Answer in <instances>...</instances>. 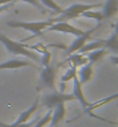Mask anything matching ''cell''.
<instances>
[{"label":"cell","instance_id":"cell-3","mask_svg":"<svg viewBox=\"0 0 118 127\" xmlns=\"http://www.w3.org/2000/svg\"><path fill=\"white\" fill-rule=\"evenodd\" d=\"M53 23V20H45V21H31V22H24V21H8L6 22L7 27L10 28H19V29H24V30L30 31L34 36L38 37L43 35V31H45L51 24Z\"/></svg>","mask_w":118,"mask_h":127},{"label":"cell","instance_id":"cell-25","mask_svg":"<svg viewBox=\"0 0 118 127\" xmlns=\"http://www.w3.org/2000/svg\"><path fill=\"white\" fill-rule=\"evenodd\" d=\"M10 7V3H7V5H3V6H0V14L2 13V12H5V10H7L8 8Z\"/></svg>","mask_w":118,"mask_h":127},{"label":"cell","instance_id":"cell-17","mask_svg":"<svg viewBox=\"0 0 118 127\" xmlns=\"http://www.w3.org/2000/svg\"><path fill=\"white\" fill-rule=\"evenodd\" d=\"M103 44H104V39H95V40H93V42H87V43L84 44L83 46L78 51V53L86 54V53H88V52H90V51L102 49V47H103Z\"/></svg>","mask_w":118,"mask_h":127},{"label":"cell","instance_id":"cell-13","mask_svg":"<svg viewBox=\"0 0 118 127\" xmlns=\"http://www.w3.org/2000/svg\"><path fill=\"white\" fill-rule=\"evenodd\" d=\"M102 8V14L105 19H111L117 14L118 12V0H107L105 3H103Z\"/></svg>","mask_w":118,"mask_h":127},{"label":"cell","instance_id":"cell-20","mask_svg":"<svg viewBox=\"0 0 118 127\" xmlns=\"http://www.w3.org/2000/svg\"><path fill=\"white\" fill-rule=\"evenodd\" d=\"M39 2L42 3L45 8H49V9L53 10L54 13H57V14H60L61 12L64 10V8L61 6H59L54 0H39Z\"/></svg>","mask_w":118,"mask_h":127},{"label":"cell","instance_id":"cell-4","mask_svg":"<svg viewBox=\"0 0 118 127\" xmlns=\"http://www.w3.org/2000/svg\"><path fill=\"white\" fill-rule=\"evenodd\" d=\"M71 100H75V97L72 94H66L64 91L59 90H53L49 93V94L44 95L42 100H39V105L49 109H53L54 106H57L59 104H66L67 102Z\"/></svg>","mask_w":118,"mask_h":127},{"label":"cell","instance_id":"cell-16","mask_svg":"<svg viewBox=\"0 0 118 127\" xmlns=\"http://www.w3.org/2000/svg\"><path fill=\"white\" fill-rule=\"evenodd\" d=\"M65 63H72L73 64L72 66L79 68V67H81V66H83V65H86V64H88V59H87V57H86V54H82V53L74 54L73 53V54H70V56H68V58L64 61V64Z\"/></svg>","mask_w":118,"mask_h":127},{"label":"cell","instance_id":"cell-21","mask_svg":"<svg viewBox=\"0 0 118 127\" xmlns=\"http://www.w3.org/2000/svg\"><path fill=\"white\" fill-rule=\"evenodd\" d=\"M77 69H78V68L74 66L70 67V68L64 73V75L61 76V79H60L61 83H67L70 81H73V79L77 76Z\"/></svg>","mask_w":118,"mask_h":127},{"label":"cell","instance_id":"cell-12","mask_svg":"<svg viewBox=\"0 0 118 127\" xmlns=\"http://www.w3.org/2000/svg\"><path fill=\"white\" fill-rule=\"evenodd\" d=\"M38 107H39V99H36L35 103H33V105H31L29 109H27V110L23 111V112H21L20 116L17 117V119L14 121V123H15V124H26L28 121H30L29 119H30L31 116L37 111Z\"/></svg>","mask_w":118,"mask_h":127},{"label":"cell","instance_id":"cell-8","mask_svg":"<svg viewBox=\"0 0 118 127\" xmlns=\"http://www.w3.org/2000/svg\"><path fill=\"white\" fill-rule=\"evenodd\" d=\"M93 76H94V68H93V65L89 63L79 67L77 69V77H78V80L80 81V83L82 86L90 82Z\"/></svg>","mask_w":118,"mask_h":127},{"label":"cell","instance_id":"cell-7","mask_svg":"<svg viewBox=\"0 0 118 127\" xmlns=\"http://www.w3.org/2000/svg\"><path fill=\"white\" fill-rule=\"evenodd\" d=\"M100 27V26H97V27L93 28L91 30H88L86 31V32L83 33V35H81V36H78L77 38L74 39V42H72L68 46H66V56H70V54H73V53H77L79 50H80L81 47L83 46L84 44L87 43L88 40L91 38V35H93V32H94L97 28Z\"/></svg>","mask_w":118,"mask_h":127},{"label":"cell","instance_id":"cell-24","mask_svg":"<svg viewBox=\"0 0 118 127\" xmlns=\"http://www.w3.org/2000/svg\"><path fill=\"white\" fill-rule=\"evenodd\" d=\"M15 1H23V2H27L31 6H34L35 8H37L40 13H46V8L39 2V0H15Z\"/></svg>","mask_w":118,"mask_h":127},{"label":"cell","instance_id":"cell-22","mask_svg":"<svg viewBox=\"0 0 118 127\" xmlns=\"http://www.w3.org/2000/svg\"><path fill=\"white\" fill-rule=\"evenodd\" d=\"M51 113H52V109H49L47 112L45 113V116H44L43 118H38V120L35 123L33 127H44V126H46V125L50 123Z\"/></svg>","mask_w":118,"mask_h":127},{"label":"cell","instance_id":"cell-26","mask_svg":"<svg viewBox=\"0 0 118 127\" xmlns=\"http://www.w3.org/2000/svg\"><path fill=\"white\" fill-rule=\"evenodd\" d=\"M15 0H0V6H3V5H7V3L14 2Z\"/></svg>","mask_w":118,"mask_h":127},{"label":"cell","instance_id":"cell-1","mask_svg":"<svg viewBox=\"0 0 118 127\" xmlns=\"http://www.w3.org/2000/svg\"><path fill=\"white\" fill-rule=\"evenodd\" d=\"M0 43L3 45L6 51L9 54L13 56H23V57L35 61V63H40V56L38 52H34L30 49H28L27 45H23L20 42H16L14 39H10L5 33L0 32Z\"/></svg>","mask_w":118,"mask_h":127},{"label":"cell","instance_id":"cell-6","mask_svg":"<svg viewBox=\"0 0 118 127\" xmlns=\"http://www.w3.org/2000/svg\"><path fill=\"white\" fill-rule=\"evenodd\" d=\"M45 31H56V32H63V33H71L72 36H81L86 31L82 29L72 26L68 22H54L47 28Z\"/></svg>","mask_w":118,"mask_h":127},{"label":"cell","instance_id":"cell-5","mask_svg":"<svg viewBox=\"0 0 118 127\" xmlns=\"http://www.w3.org/2000/svg\"><path fill=\"white\" fill-rule=\"evenodd\" d=\"M56 68L51 64L44 66L39 75V89H50L51 91L56 89Z\"/></svg>","mask_w":118,"mask_h":127},{"label":"cell","instance_id":"cell-14","mask_svg":"<svg viewBox=\"0 0 118 127\" xmlns=\"http://www.w3.org/2000/svg\"><path fill=\"white\" fill-rule=\"evenodd\" d=\"M103 47H104L108 52H111L114 56H117V53H118V33H117V30L114 31L109 38L104 39Z\"/></svg>","mask_w":118,"mask_h":127},{"label":"cell","instance_id":"cell-11","mask_svg":"<svg viewBox=\"0 0 118 127\" xmlns=\"http://www.w3.org/2000/svg\"><path fill=\"white\" fill-rule=\"evenodd\" d=\"M31 64L30 61L23 60V59H9L7 61L0 64V70L3 69H17V68H22V67H29Z\"/></svg>","mask_w":118,"mask_h":127},{"label":"cell","instance_id":"cell-18","mask_svg":"<svg viewBox=\"0 0 118 127\" xmlns=\"http://www.w3.org/2000/svg\"><path fill=\"white\" fill-rule=\"evenodd\" d=\"M107 53H108V51L105 50L104 47H102V49H97V50L90 51V52L86 53V57H87V59H88V63L91 64V65L94 66L95 64L97 63L98 60H101Z\"/></svg>","mask_w":118,"mask_h":127},{"label":"cell","instance_id":"cell-23","mask_svg":"<svg viewBox=\"0 0 118 127\" xmlns=\"http://www.w3.org/2000/svg\"><path fill=\"white\" fill-rule=\"evenodd\" d=\"M37 120H38V118H36V119H34V120H31V121H28L26 124H15V123H13V124H5L2 121H0V127H33Z\"/></svg>","mask_w":118,"mask_h":127},{"label":"cell","instance_id":"cell-15","mask_svg":"<svg viewBox=\"0 0 118 127\" xmlns=\"http://www.w3.org/2000/svg\"><path fill=\"white\" fill-rule=\"evenodd\" d=\"M116 98H117V93L110 95V96H108V97H105V98H103V99H101V100H98V102H95V103H89V105L84 109V112L90 113L91 111H94V110H96V109H98V107H101V106H103V105H105V104L110 103V102H112V100H115Z\"/></svg>","mask_w":118,"mask_h":127},{"label":"cell","instance_id":"cell-9","mask_svg":"<svg viewBox=\"0 0 118 127\" xmlns=\"http://www.w3.org/2000/svg\"><path fill=\"white\" fill-rule=\"evenodd\" d=\"M66 116V104H59L57 106H54L52 109V113H51V119H50V127H57L59 123L65 119Z\"/></svg>","mask_w":118,"mask_h":127},{"label":"cell","instance_id":"cell-27","mask_svg":"<svg viewBox=\"0 0 118 127\" xmlns=\"http://www.w3.org/2000/svg\"><path fill=\"white\" fill-rule=\"evenodd\" d=\"M57 127H58V126H57Z\"/></svg>","mask_w":118,"mask_h":127},{"label":"cell","instance_id":"cell-19","mask_svg":"<svg viewBox=\"0 0 118 127\" xmlns=\"http://www.w3.org/2000/svg\"><path fill=\"white\" fill-rule=\"evenodd\" d=\"M82 17H88V19H93V20L97 21L98 23H101L102 21L104 20V16L102 14L101 10H93V9H89V10H86L83 13L81 14Z\"/></svg>","mask_w":118,"mask_h":127},{"label":"cell","instance_id":"cell-10","mask_svg":"<svg viewBox=\"0 0 118 127\" xmlns=\"http://www.w3.org/2000/svg\"><path fill=\"white\" fill-rule=\"evenodd\" d=\"M72 95L75 97V100H78L83 109H86L89 105V102L86 99L83 91H82V84L80 83V81L78 80L77 76L73 79V91H72Z\"/></svg>","mask_w":118,"mask_h":127},{"label":"cell","instance_id":"cell-2","mask_svg":"<svg viewBox=\"0 0 118 127\" xmlns=\"http://www.w3.org/2000/svg\"><path fill=\"white\" fill-rule=\"evenodd\" d=\"M103 3H72L68 7L64 8V10L60 13V15L56 19H52L54 22H68L70 20H74L81 16V14L86 12V10L93 9V8H97V7H102Z\"/></svg>","mask_w":118,"mask_h":127}]
</instances>
